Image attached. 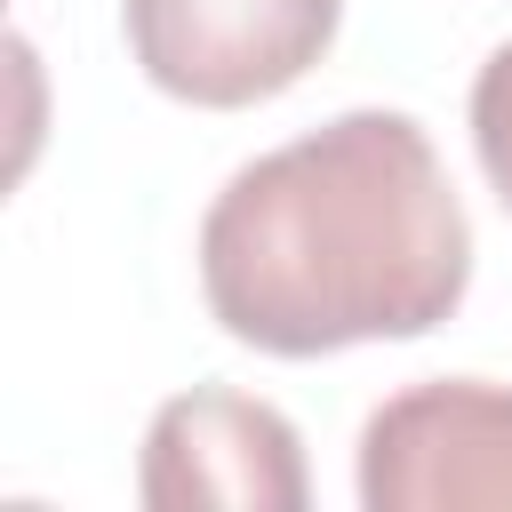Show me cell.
I'll return each instance as SVG.
<instances>
[{
	"label": "cell",
	"instance_id": "1",
	"mask_svg": "<svg viewBox=\"0 0 512 512\" xmlns=\"http://www.w3.org/2000/svg\"><path fill=\"white\" fill-rule=\"evenodd\" d=\"M464 288L472 224L408 112H336L232 168L200 216V296L272 360L432 336Z\"/></svg>",
	"mask_w": 512,
	"mask_h": 512
},
{
	"label": "cell",
	"instance_id": "2",
	"mask_svg": "<svg viewBox=\"0 0 512 512\" xmlns=\"http://www.w3.org/2000/svg\"><path fill=\"white\" fill-rule=\"evenodd\" d=\"M120 24L160 96L240 112L296 88L328 56L344 0H120Z\"/></svg>",
	"mask_w": 512,
	"mask_h": 512
},
{
	"label": "cell",
	"instance_id": "3",
	"mask_svg": "<svg viewBox=\"0 0 512 512\" xmlns=\"http://www.w3.org/2000/svg\"><path fill=\"white\" fill-rule=\"evenodd\" d=\"M368 512H512V384L432 376L360 424Z\"/></svg>",
	"mask_w": 512,
	"mask_h": 512
},
{
	"label": "cell",
	"instance_id": "4",
	"mask_svg": "<svg viewBox=\"0 0 512 512\" xmlns=\"http://www.w3.org/2000/svg\"><path fill=\"white\" fill-rule=\"evenodd\" d=\"M136 496L152 512H208V504H224V512H304L312 504L304 440L272 400L192 384V392L160 400V416L144 432Z\"/></svg>",
	"mask_w": 512,
	"mask_h": 512
},
{
	"label": "cell",
	"instance_id": "5",
	"mask_svg": "<svg viewBox=\"0 0 512 512\" xmlns=\"http://www.w3.org/2000/svg\"><path fill=\"white\" fill-rule=\"evenodd\" d=\"M472 152H480L496 200L512 208V40H504V48L480 64V80H472Z\"/></svg>",
	"mask_w": 512,
	"mask_h": 512
}]
</instances>
